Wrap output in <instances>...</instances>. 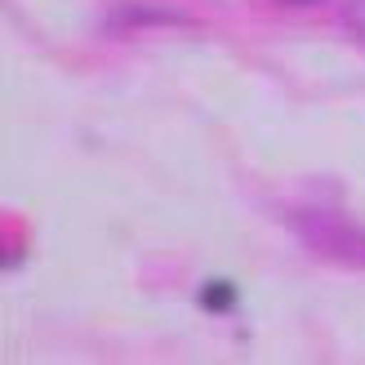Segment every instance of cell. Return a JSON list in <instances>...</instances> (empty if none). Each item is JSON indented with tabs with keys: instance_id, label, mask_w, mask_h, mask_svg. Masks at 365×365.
<instances>
[{
	"instance_id": "3957f363",
	"label": "cell",
	"mask_w": 365,
	"mask_h": 365,
	"mask_svg": "<svg viewBox=\"0 0 365 365\" xmlns=\"http://www.w3.org/2000/svg\"><path fill=\"white\" fill-rule=\"evenodd\" d=\"M205 307H214V312L218 307H232V285H210L205 289Z\"/></svg>"
},
{
	"instance_id": "6da1fadb",
	"label": "cell",
	"mask_w": 365,
	"mask_h": 365,
	"mask_svg": "<svg viewBox=\"0 0 365 365\" xmlns=\"http://www.w3.org/2000/svg\"><path fill=\"white\" fill-rule=\"evenodd\" d=\"M294 232L307 250L343 267H365V227L339 210H299Z\"/></svg>"
},
{
	"instance_id": "7a4b0ae2",
	"label": "cell",
	"mask_w": 365,
	"mask_h": 365,
	"mask_svg": "<svg viewBox=\"0 0 365 365\" xmlns=\"http://www.w3.org/2000/svg\"><path fill=\"white\" fill-rule=\"evenodd\" d=\"M343 18H348L356 41H365V0H343Z\"/></svg>"
}]
</instances>
